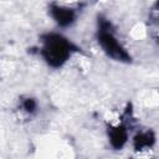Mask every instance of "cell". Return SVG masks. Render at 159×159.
Wrapping results in <instances>:
<instances>
[{
  "instance_id": "obj_1",
  "label": "cell",
  "mask_w": 159,
  "mask_h": 159,
  "mask_svg": "<svg viewBox=\"0 0 159 159\" xmlns=\"http://www.w3.org/2000/svg\"><path fill=\"white\" fill-rule=\"evenodd\" d=\"M70 55V43L60 36H50L43 47V56L52 66H60Z\"/></svg>"
},
{
  "instance_id": "obj_2",
  "label": "cell",
  "mask_w": 159,
  "mask_h": 159,
  "mask_svg": "<svg viewBox=\"0 0 159 159\" xmlns=\"http://www.w3.org/2000/svg\"><path fill=\"white\" fill-rule=\"evenodd\" d=\"M99 42H101L102 47L104 48V51L109 56H112L113 58L119 60V61H128L129 60L128 53L122 48V46L117 42V40L113 37V35L108 30H104L103 27L99 32Z\"/></svg>"
},
{
  "instance_id": "obj_3",
  "label": "cell",
  "mask_w": 159,
  "mask_h": 159,
  "mask_svg": "<svg viewBox=\"0 0 159 159\" xmlns=\"http://www.w3.org/2000/svg\"><path fill=\"white\" fill-rule=\"evenodd\" d=\"M52 15L57 20L58 24L61 25H67L72 21L73 14L68 9H62V7H53L52 9Z\"/></svg>"
},
{
  "instance_id": "obj_4",
  "label": "cell",
  "mask_w": 159,
  "mask_h": 159,
  "mask_svg": "<svg viewBox=\"0 0 159 159\" xmlns=\"http://www.w3.org/2000/svg\"><path fill=\"white\" fill-rule=\"evenodd\" d=\"M127 139V133L123 128H116L111 132V142L113 144V147L116 148H120Z\"/></svg>"
},
{
  "instance_id": "obj_5",
  "label": "cell",
  "mask_w": 159,
  "mask_h": 159,
  "mask_svg": "<svg viewBox=\"0 0 159 159\" xmlns=\"http://www.w3.org/2000/svg\"><path fill=\"white\" fill-rule=\"evenodd\" d=\"M153 142V138L150 137V134H142L139 137H137L135 139V145L137 148H143V147H149Z\"/></svg>"
},
{
  "instance_id": "obj_6",
  "label": "cell",
  "mask_w": 159,
  "mask_h": 159,
  "mask_svg": "<svg viewBox=\"0 0 159 159\" xmlns=\"http://www.w3.org/2000/svg\"><path fill=\"white\" fill-rule=\"evenodd\" d=\"M25 109H26L27 112H32V111L35 109V102H34L32 99H27V101L25 102Z\"/></svg>"
}]
</instances>
